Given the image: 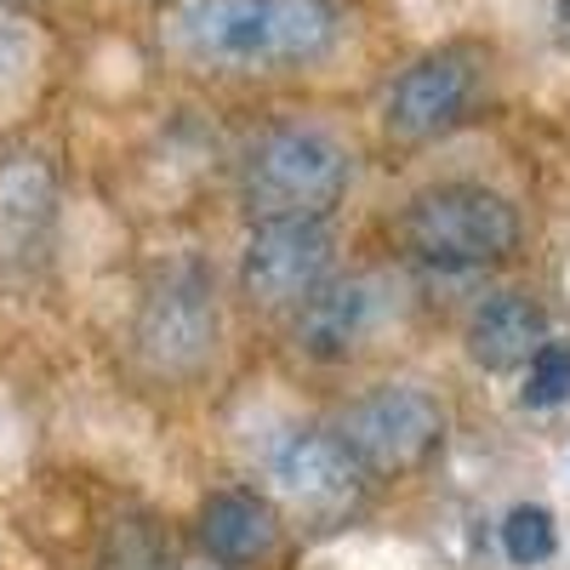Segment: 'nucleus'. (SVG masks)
<instances>
[{"instance_id":"423d86ee","label":"nucleus","mask_w":570,"mask_h":570,"mask_svg":"<svg viewBox=\"0 0 570 570\" xmlns=\"http://www.w3.org/2000/svg\"><path fill=\"white\" fill-rule=\"evenodd\" d=\"M337 440L365 473L400 480V473L422 468L445 445V411L434 394H422L411 383H383L337 416Z\"/></svg>"},{"instance_id":"f257e3e1","label":"nucleus","mask_w":570,"mask_h":570,"mask_svg":"<svg viewBox=\"0 0 570 570\" xmlns=\"http://www.w3.org/2000/svg\"><path fill=\"white\" fill-rule=\"evenodd\" d=\"M343 12L331 0H166L160 46L188 69L274 75L337 52Z\"/></svg>"},{"instance_id":"f03ea898","label":"nucleus","mask_w":570,"mask_h":570,"mask_svg":"<svg viewBox=\"0 0 570 570\" xmlns=\"http://www.w3.org/2000/svg\"><path fill=\"white\" fill-rule=\"evenodd\" d=\"M354 155L337 131L314 120L268 126L240 166V200L252 223H285V217H331L348 195Z\"/></svg>"},{"instance_id":"39448f33","label":"nucleus","mask_w":570,"mask_h":570,"mask_svg":"<svg viewBox=\"0 0 570 570\" xmlns=\"http://www.w3.org/2000/svg\"><path fill=\"white\" fill-rule=\"evenodd\" d=\"M480 91H485V52L473 40H445L394 75L383 98V126L394 142H434L473 115Z\"/></svg>"},{"instance_id":"2eb2a0df","label":"nucleus","mask_w":570,"mask_h":570,"mask_svg":"<svg viewBox=\"0 0 570 570\" xmlns=\"http://www.w3.org/2000/svg\"><path fill=\"white\" fill-rule=\"evenodd\" d=\"M570 394V343H542V354L525 371V405L548 411Z\"/></svg>"},{"instance_id":"6e6552de","label":"nucleus","mask_w":570,"mask_h":570,"mask_svg":"<svg viewBox=\"0 0 570 570\" xmlns=\"http://www.w3.org/2000/svg\"><path fill=\"white\" fill-rule=\"evenodd\" d=\"M58 228V166L40 149L0 155V279L46 263Z\"/></svg>"},{"instance_id":"4468645a","label":"nucleus","mask_w":570,"mask_h":570,"mask_svg":"<svg viewBox=\"0 0 570 570\" xmlns=\"http://www.w3.org/2000/svg\"><path fill=\"white\" fill-rule=\"evenodd\" d=\"M502 548H508V559H519V564H542V559H553V548H559V531H553V513L548 508H513L508 513V525H502Z\"/></svg>"},{"instance_id":"f8f14e48","label":"nucleus","mask_w":570,"mask_h":570,"mask_svg":"<svg viewBox=\"0 0 570 570\" xmlns=\"http://www.w3.org/2000/svg\"><path fill=\"white\" fill-rule=\"evenodd\" d=\"M279 542V519L257 491H217L200 502V548L217 564H252L274 553Z\"/></svg>"},{"instance_id":"0eeeda50","label":"nucleus","mask_w":570,"mask_h":570,"mask_svg":"<svg viewBox=\"0 0 570 570\" xmlns=\"http://www.w3.org/2000/svg\"><path fill=\"white\" fill-rule=\"evenodd\" d=\"M331 240L325 217H285V223H252V240L240 252V292L257 308H297L331 279Z\"/></svg>"},{"instance_id":"1a4fd4ad","label":"nucleus","mask_w":570,"mask_h":570,"mask_svg":"<svg viewBox=\"0 0 570 570\" xmlns=\"http://www.w3.org/2000/svg\"><path fill=\"white\" fill-rule=\"evenodd\" d=\"M274 491L303 508V513H337L360 497L365 485V468L348 456V445L337 434H292L279 451H274Z\"/></svg>"},{"instance_id":"dca6fc26","label":"nucleus","mask_w":570,"mask_h":570,"mask_svg":"<svg viewBox=\"0 0 570 570\" xmlns=\"http://www.w3.org/2000/svg\"><path fill=\"white\" fill-rule=\"evenodd\" d=\"M23 58H29V40H23L18 29L0 23V80H12V75L23 69Z\"/></svg>"},{"instance_id":"20e7f679","label":"nucleus","mask_w":570,"mask_h":570,"mask_svg":"<svg viewBox=\"0 0 570 570\" xmlns=\"http://www.w3.org/2000/svg\"><path fill=\"white\" fill-rule=\"evenodd\" d=\"M131 348L142 371L166 376V383L206 371V360L217 354V292L200 263H177L142 292Z\"/></svg>"},{"instance_id":"f3484780","label":"nucleus","mask_w":570,"mask_h":570,"mask_svg":"<svg viewBox=\"0 0 570 570\" xmlns=\"http://www.w3.org/2000/svg\"><path fill=\"white\" fill-rule=\"evenodd\" d=\"M553 40L570 52V0H553Z\"/></svg>"},{"instance_id":"7ed1b4c3","label":"nucleus","mask_w":570,"mask_h":570,"mask_svg":"<svg viewBox=\"0 0 570 570\" xmlns=\"http://www.w3.org/2000/svg\"><path fill=\"white\" fill-rule=\"evenodd\" d=\"M400 240L434 274H480L519 252V212L485 183H434L411 195Z\"/></svg>"},{"instance_id":"9b49d317","label":"nucleus","mask_w":570,"mask_h":570,"mask_svg":"<svg viewBox=\"0 0 570 570\" xmlns=\"http://www.w3.org/2000/svg\"><path fill=\"white\" fill-rule=\"evenodd\" d=\"M548 343V314L519 297V292H502L491 303L473 308L468 320V360L485 365V371H508V365H531Z\"/></svg>"},{"instance_id":"ddd939ff","label":"nucleus","mask_w":570,"mask_h":570,"mask_svg":"<svg viewBox=\"0 0 570 570\" xmlns=\"http://www.w3.org/2000/svg\"><path fill=\"white\" fill-rule=\"evenodd\" d=\"M98 570H177V564H171V542L155 519L126 513L109 525V537L98 548Z\"/></svg>"},{"instance_id":"9d476101","label":"nucleus","mask_w":570,"mask_h":570,"mask_svg":"<svg viewBox=\"0 0 570 570\" xmlns=\"http://www.w3.org/2000/svg\"><path fill=\"white\" fill-rule=\"evenodd\" d=\"M376 308H383V285L371 274H343L325 279L308 303H297V348L308 360H348L376 325Z\"/></svg>"}]
</instances>
